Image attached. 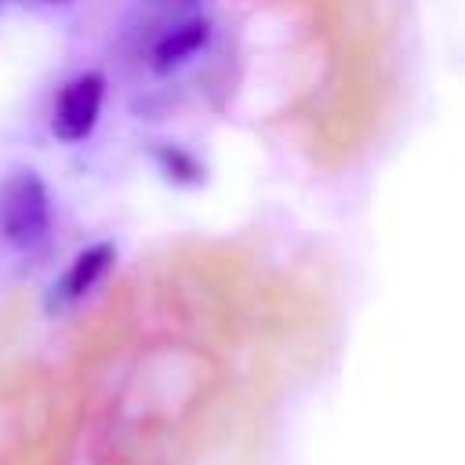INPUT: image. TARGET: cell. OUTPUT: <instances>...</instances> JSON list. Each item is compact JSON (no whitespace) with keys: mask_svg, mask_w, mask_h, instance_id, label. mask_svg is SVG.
Wrapping results in <instances>:
<instances>
[{"mask_svg":"<svg viewBox=\"0 0 465 465\" xmlns=\"http://www.w3.org/2000/svg\"><path fill=\"white\" fill-rule=\"evenodd\" d=\"M54 211L44 178L33 167H18L0 182V236L15 251H36L51 240Z\"/></svg>","mask_w":465,"mask_h":465,"instance_id":"cell-1","label":"cell"},{"mask_svg":"<svg viewBox=\"0 0 465 465\" xmlns=\"http://www.w3.org/2000/svg\"><path fill=\"white\" fill-rule=\"evenodd\" d=\"M105 76L98 69H84L76 73L73 80H65L54 94V105H51V134L65 145H76V142H87L102 120V109H105Z\"/></svg>","mask_w":465,"mask_h":465,"instance_id":"cell-2","label":"cell"},{"mask_svg":"<svg viewBox=\"0 0 465 465\" xmlns=\"http://www.w3.org/2000/svg\"><path fill=\"white\" fill-rule=\"evenodd\" d=\"M113 262H116V247H113L109 240H98V243L80 247V251L69 258L65 272L54 280V287H51V305L65 309V305H76L80 298H87V294L102 283V276L113 269Z\"/></svg>","mask_w":465,"mask_h":465,"instance_id":"cell-3","label":"cell"},{"mask_svg":"<svg viewBox=\"0 0 465 465\" xmlns=\"http://www.w3.org/2000/svg\"><path fill=\"white\" fill-rule=\"evenodd\" d=\"M207 40H211V22H207V18H178V22L167 25V29L160 33V40L153 44V69H156V73H174V69L185 65Z\"/></svg>","mask_w":465,"mask_h":465,"instance_id":"cell-4","label":"cell"},{"mask_svg":"<svg viewBox=\"0 0 465 465\" xmlns=\"http://www.w3.org/2000/svg\"><path fill=\"white\" fill-rule=\"evenodd\" d=\"M153 156H156V167L163 171L167 182H178V185H196V182H203V167H200V160H196L193 153H185L182 145L163 142V145H156Z\"/></svg>","mask_w":465,"mask_h":465,"instance_id":"cell-5","label":"cell"},{"mask_svg":"<svg viewBox=\"0 0 465 465\" xmlns=\"http://www.w3.org/2000/svg\"><path fill=\"white\" fill-rule=\"evenodd\" d=\"M44 4H51V7H62V4H73V0H44Z\"/></svg>","mask_w":465,"mask_h":465,"instance_id":"cell-6","label":"cell"}]
</instances>
